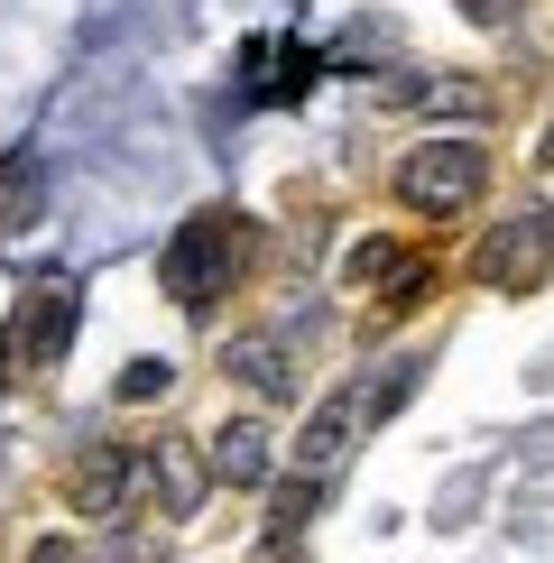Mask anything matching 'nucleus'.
Here are the masks:
<instances>
[{
  "label": "nucleus",
  "mask_w": 554,
  "mask_h": 563,
  "mask_svg": "<svg viewBox=\"0 0 554 563\" xmlns=\"http://www.w3.org/2000/svg\"><path fill=\"white\" fill-rule=\"evenodd\" d=\"M213 481H231V489H259L268 481V426H259V416H241V426L213 434Z\"/></svg>",
  "instance_id": "obj_8"
},
{
  "label": "nucleus",
  "mask_w": 554,
  "mask_h": 563,
  "mask_svg": "<svg viewBox=\"0 0 554 563\" xmlns=\"http://www.w3.org/2000/svg\"><path fill=\"white\" fill-rule=\"evenodd\" d=\"M250 563H296V536H268V545L250 554Z\"/></svg>",
  "instance_id": "obj_14"
},
{
  "label": "nucleus",
  "mask_w": 554,
  "mask_h": 563,
  "mask_svg": "<svg viewBox=\"0 0 554 563\" xmlns=\"http://www.w3.org/2000/svg\"><path fill=\"white\" fill-rule=\"evenodd\" d=\"M352 426H361V397H333V407H314L306 443H296V462H306L314 481H333V462L352 453Z\"/></svg>",
  "instance_id": "obj_9"
},
{
  "label": "nucleus",
  "mask_w": 554,
  "mask_h": 563,
  "mask_svg": "<svg viewBox=\"0 0 554 563\" xmlns=\"http://www.w3.org/2000/svg\"><path fill=\"white\" fill-rule=\"evenodd\" d=\"M46 185H56L46 148H10V157H0V231H29V222H46Z\"/></svg>",
  "instance_id": "obj_6"
},
{
  "label": "nucleus",
  "mask_w": 554,
  "mask_h": 563,
  "mask_svg": "<svg viewBox=\"0 0 554 563\" xmlns=\"http://www.w3.org/2000/svg\"><path fill=\"white\" fill-rule=\"evenodd\" d=\"M416 379H425V361H398L379 388H361V416H398L407 397H416Z\"/></svg>",
  "instance_id": "obj_11"
},
{
  "label": "nucleus",
  "mask_w": 554,
  "mask_h": 563,
  "mask_svg": "<svg viewBox=\"0 0 554 563\" xmlns=\"http://www.w3.org/2000/svg\"><path fill=\"white\" fill-rule=\"evenodd\" d=\"M480 176H490V157L472 139H425V148L398 157V203L407 213H462L480 195Z\"/></svg>",
  "instance_id": "obj_3"
},
{
  "label": "nucleus",
  "mask_w": 554,
  "mask_h": 563,
  "mask_svg": "<svg viewBox=\"0 0 554 563\" xmlns=\"http://www.w3.org/2000/svg\"><path fill=\"white\" fill-rule=\"evenodd\" d=\"M222 369H231V379H250L259 397H296V361H287V342H277V333H241V342L222 351Z\"/></svg>",
  "instance_id": "obj_7"
},
{
  "label": "nucleus",
  "mask_w": 554,
  "mask_h": 563,
  "mask_svg": "<svg viewBox=\"0 0 554 563\" xmlns=\"http://www.w3.org/2000/svg\"><path fill=\"white\" fill-rule=\"evenodd\" d=\"M536 157H545V167H554V121H545V139H536Z\"/></svg>",
  "instance_id": "obj_16"
},
{
  "label": "nucleus",
  "mask_w": 554,
  "mask_h": 563,
  "mask_svg": "<svg viewBox=\"0 0 554 563\" xmlns=\"http://www.w3.org/2000/svg\"><path fill=\"white\" fill-rule=\"evenodd\" d=\"M29 563H75V545H65V536H46V545H37Z\"/></svg>",
  "instance_id": "obj_15"
},
{
  "label": "nucleus",
  "mask_w": 554,
  "mask_h": 563,
  "mask_svg": "<svg viewBox=\"0 0 554 563\" xmlns=\"http://www.w3.org/2000/svg\"><path fill=\"white\" fill-rule=\"evenodd\" d=\"M241 260H250V222L231 213V203H203V213L176 222V241H167V260H157V277H167L176 305H195V314H203V305L241 277Z\"/></svg>",
  "instance_id": "obj_1"
},
{
  "label": "nucleus",
  "mask_w": 554,
  "mask_h": 563,
  "mask_svg": "<svg viewBox=\"0 0 554 563\" xmlns=\"http://www.w3.org/2000/svg\"><path fill=\"white\" fill-rule=\"evenodd\" d=\"M545 260H554V213L527 203V213H508L490 241L472 250V277H480V287H499V296H518V287H536V277H545Z\"/></svg>",
  "instance_id": "obj_4"
},
{
  "label": "nucleus",
  "mask_w": 554,
  "mask_h": 563,
  "mask_svg": "<svg viewBox=\"0 0 554 563\" xmlns=\"http://www.w3.org/2000/svg\"><path fill=\"white\" fill-rule=\"evenodd\" d=\"M148 472H157V499H167V518H195V508H203V481H213V462H195L185 443H157Z\"/></svg>",
  "instance_id": "obj_10"
},
{
  "label": "nucleus",
  "mask_w": 554,
  "mask_h": 563,
  "mask_svg": "<svg viewBox=\"0 0 554 563\" xmlns=\"http://www.w3.org/2000/svg\"><path fill=\"white\" fill-rule=\"evenodd\" d=\"M75 323H84V296L75 287H29V296H19V314L0 323V369H10V379L56 369L65 351H75Z\"/></svg>",
  "instance_id": "obj_2"
},
{
  "label": "nucleus",
  "mask_w": 554,
  "mask_h": 563,
  "mask_svg": "<svg viewBox=\"0 0 554 563\" xmlns=\"http://www.w3.org/2000/svg\"><path fill=\"white\" fill-rule=\"evenodd\" d=\"M167 379H176L167 361H130L121 369V397H130V407H138V397H167Z\"/></svg>",
  "instance_id": "obj_12"
},
{
  "label": "nucleus",
  "mask_w": 554,
  "mask_h": 563,
  "mask_svg": "<svg viewBox=\"0 0 554 563\" xmlns=\"http://www.w3.org/2000/svg\"><path fill=\"white\" fill-rule=\"evenodd\" d=\"M148 462L130 453V443H84L75 453V472H65V499H75V518H121L130 508V489Z\"/></svg>",
  "instance_id": "obj_5"
},
{
  "label": "nucleus",
  "mask_w": 554,
  "mask_h": 563,
  "mask_svg": "<svg viewBox=\"0 0 554 563\" xmlns=\"http://www.w3.org/2000/svg\"><path fill=\"white\" fill-rule=\"evenodd\" d=\"M462 19H480V29H508V19H518V0H462Z\"/></svg>",
  "instance_id": "obj_13"
}]
</instances>
